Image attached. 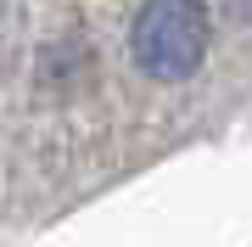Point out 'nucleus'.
Listing matches in <instances>:
<instances>
[{"mask_svg": "<svg viewBox=\"0 0 252 247\" xmlns=\"http://www.w3.org/2000/svg\"><path fill=\"white\" fill-rule=\"evenodd\" d=\"M129 51H135L140 73L152 79L196 73L207 51V11L202 6H140L129 23Z\"/></svg>", "mask_w": 252, "mask_h": 247, "instance_id": "1", "label": "nucleus"}]
</instances>
